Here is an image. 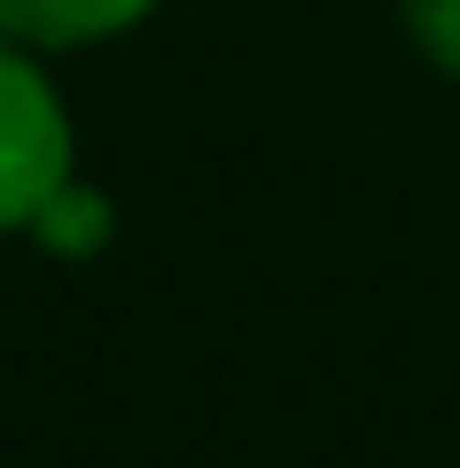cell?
<instances>
[{
    "label": "cell",
    "mask_w": 460,
    "mask_h": 468,
    "mask_svg": "<svg viewBox=\"0 0 460 468\" xmlns=\"http://www.w3.org/2000/svg\"><path fill=\"white\" fill-rule=\"evenodd\" d=\"M399 24L445 77H460V0H399Z\"/></svg>",
    "instance_id": "277c9868"
},
{
    "label": "cell",
    "mask_w": 460,
    "mask_h": 468,
    "mask_svg": "<svg viewBox=\"0 0 460 468\" xmlns=\"http://www.w3.org/2000/svg\"><path fill=\"white\" fill-rule=\"evenodd\" d=\"M38 246H54V253H69V261H85V253H100L108 246V230H115V216H108V200H100V192H92V185H62V192H54V200L47 207H38Z\"/></svg>",
    "instance_id": "3957f363"
},
{
    "label": "cell",
    "mask_w": 460,
    "mask_h": 468,
    "mask_svg": "<svg viewBox=\"0 0 460 468\" xmlns=\"http://www.w3.org/2000/svg\"><path fill=\"white\" fill-rule=\"evenodd\" d=\"M153 0H0V38L16 47H92V38L131 31Z\"/></svg>",
    "instance_id": "7a4b0ae2"
},
{
    "label": "cell",
    "mask_w": 460,
    "mask_h": 468,
    "mask_svg": "<svg viewBox=\"0 0 460 468\" xmlns=\"http://www.w3.org/2000/svg\"><path fill=\"white\" fill-rule=\"evenodd\" d=\"M62 185H69V108L31 62V47L0 38V230H31Z\"/></svg>",
    "instance_id": "6da1fadb"
}]
</instances>
